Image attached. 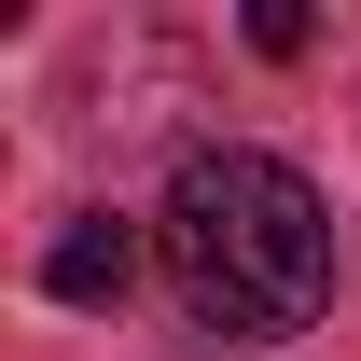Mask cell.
I'll use <instances>...</instances> for the list:
<instances>
[{"mask_svg": "<svg viewBox=\"0 0 361 361\" xmlns=\"http://www.w3.org/2000/svg\"><path fill=\"white\" fill-rule=\"evenodd\" d=\"M126 278H139V236L111 223V209H70V223H56V250H42L56 306H126Z\"/></svg>", "mask_w": 361, "mask_h": 361, "instance_id": "cell-2", "label": "cell"}, {"mask_svg": "<svg viewBox=\"0 0 361 361\" xmlns=\"http://www.w3.org/2000/svg\"><path fill=\"white\" fill-rule=\"evenodd\" d=\"M250 56H306V0H264L250 14Z\"/></svg>", "mask_w": 361, "mask_h": 361, "instance_id": "cell-3", "label": "cell"}, {"mask_svg": "<svg viewBox=\"0 0 361 361\" xmlns=\"http://www.w3.org/2000/svg\"><path fill=\"white\" fill-rule=\"evenodd\" d=\"M153 250H167V292L209 334H306L334 306V209L306 195V167L278 153H180L167 209H153Z\"/></svg>", "mask_w": 361, "mask_h": 361, "instance_id": "cell-1", "label": "cell"}]
</instances>
